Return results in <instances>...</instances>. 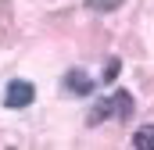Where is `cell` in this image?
<instances>
[{
    "label": "cell",
    "mask_w": 154,
    "mask_h": 150,
    "mask_svg": "<svg viewBox=\"0 0 154 150\" xmlns=\"http://www.w3.org/2000/svg\"><path fill=\"white\" fill-rule=\"evenodd\" d=\"M133 114V97L125 93V89H115V93H108L104 100H97L93 104V111H90V125H100V122H108V118H129Z\"/></svg>",
    "instance_id": "obj_1"
},
{
    "label": "cell",
    "mask_w": 154,
    "mask_h": 150,
    "mask_svg": "<svg viewBox=\"0 0 154 150\" xmlns=\"http://www.w3.org/2000/svg\"><path fill=\"white\" fill-rule=\"evenodd\" d=\"M32 100H36V86H32V82H25V79L7 82V89H4V107L18 111V107H29Z\"/></svg>",
    "instance_id": "obj_2"
},
{
    "label": "cell",
    "mask_w": 154,
    "mask_h": 150,
    "mask_svg": "<svg viewBox=\"0 0 154 150\" xmlns=\"http://www.w3.org/2000/svg\"><path fill=\"white\" fill-rule=\"evenodd\" d=\"M65 89H68L72 97H90V93H93V79L82 72V68H72V72L65 75Z\"/></svg>",
    "instance_id": "obj_3"
},
{
    "label": "cell",
    "mask_w": 154,
    "mask_h": 150,
    "mask_svg": "<svg viewBox=\"0 0 154 150\" xmlns=\"http://www.w3.org/2000/svg\"><path fill=\"white\" fill-rule=\"evenodd\" d=\"M133 147L136 150H154V125H140L133 132Z\"/></svg>",
    "instance_id": "obj_4"
},
{
    "label": "cell",
    "mask_w": 154,
    "mask_h": 150,
    "mask_svg": "<svg viewBox=\"0 0 154 150\" xmlns=\"http://www.w3.org/2000/svg\"><path fill=\"white\" fill-rule=\"evenodd\" d=\"M125 0H86V7L90 11H97V14H108V11H118Z\"/></svg>",
    "instance_id": "obj_5"
},
{
    "label": "cell",
    "mask_w": 154,
    "mask_h": 150,
    "mask_svg": "<svg viewBox=\"0 0 154 150\" xmlns=\"http://www.w3.org/2000/svg\"><path fill=\"white\" fill-rule=\"evenodd\" d=\"M118 68H122V61H118V57H111V61L104 64V82H115V79H118Z\"/></svg>",
    "instance_id": "obj_6"
}]
</instances>
